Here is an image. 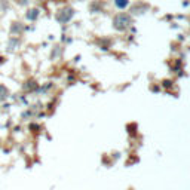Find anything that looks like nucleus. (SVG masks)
Returning <instances> with one entry per match:
<instances>
[{"label":"nucleus","instance_id":"f257e3e1","mask_svg":"<svg viewBox=\"0 0 190 190\" xmlns=\"http://www.w3.org/2000/svg\"><path fill=\"white\" fill-rule=\"evenodd\" d=\"M129 24H131V17L126 15V14H121V15H118V17L114 18V27L118 30H121V31L125 30Z\"/></svg>","mask_w":190,"mask_h":190},{"label":"nucleus","instance_id":"f03ea898","mask_svg":"<svg viewBox=\"0 0 190 190\" xmlns=\"http://www.w3.org/2000/svg\"><path fill=\"white\" fill-rule=\"evenodd\" d=\"M114 5L118 9H126L129 5V0H114Z\"/></svg>","mask_w":190,"mask_h":190},{"label":"nucleus","instance_id":"7ed1b4c3","mask_svg":"<svg viewBox=\"0 0 190 190\" xmlns=\"http://www.w3.org/2000/svg\"><path fill=\"white\" fill-rule=\"evenodd\" d=\"M162 86H163V88H171V86H172V82H171V80H163Z\"/></svg>","mask_w":190,"mask_h":190}]
</instances>
